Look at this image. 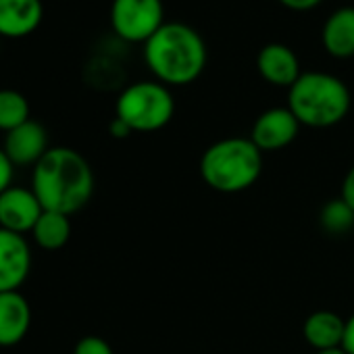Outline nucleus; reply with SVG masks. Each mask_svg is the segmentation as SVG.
<instances>
[{"mask_svg": "<svg viewBox=\"0 0 354 354\" xmlns=\"http://www.w3.org/2000/svg\"><path fill=\"white\" fill-rule=\"evenodd\" d=\"M344 327H346V319H342L337 313L315 310L304 319L302 335L308 342V346L315 348V352L331 350V348H342Z\"/></svg>", "mask_w": 354, "mask_h": 354, "instance_id": "obj_15", "label": "nucleus"}, {"mask_svg": "<svg viewBox=\"0 0 354 354\" xmlns=\"http://www.w3.org/2000/svg\"><path fill=\"white\" fill-rule=\"evenodd\" d=\"M44 19L42 0H0V38H28Z\"/></svg>", "mask_w": 354, "mask_h": 354, "instance_id": "obj_12", "label": "nucleus"}, {"mask_svg": "<svg viewBox=\"0 0 354 354\" xmlns=\"http://www.w3.org/2000/svg\"><path fill=\"white\" fill-rule=\"evenodd\" d=\"M339 198L354 211V165L348 169V173L344 175V182H342V194Z\"/></svg>", "mask_w": 354, "mask_h": 354, "instance_id": "obj_21", "label": "nucleus"}, {"mask_svg": "<svg viewBox=\"0 0 354 354\" xmlns=\"http://www.w3.org/2000/svg\"><path fill=\"white\" fill-rule=\"evenodd\" d=\"M342 350H344L346 354H354V315L346 319L344 339H342Z\"/></svg>", "mask_w": 354, "mask_h": 354, "instance_id": "obj_23", "label": "nucleus"}, {"mask_svg": "<svg viewBox=\"0 0 354 354\" xmlns=\"http://www.w3.org/2000/svg\"><path fill=\"white\" fill-rule=\"evenodd\" d=\"M44 209L32 188L11 186L0 194V227L26 236L42 217Z\"/></svg>", "mask_w": 354, "mask_h": 354, "instance_id": "obj_9", "label": "nucleus"}, {"mask_svg": "<svg viewBox=\"0 0 354 354\" xmlns=\"http://www.w3.org/2000/svg\"><path fill=\"white\" fill-rule=\"evenodd\" d=\"M30 121V102L28 98L11 88L0 90V131H13L15 127Z\"/></svg>", "mask_w": 354, "mask_h": 354, "instance_id": "obj_17", "label": "nucleus"}, {"mask_svg": "<svg viewBox=\"0 0 354 354\" xmlns=\"http://www.w3.org/2000/svg\"><path fill=\"white\" fill-rule=\"evenodd\" d=\"M300 127V121L288 106H273L257 117L250 140L261 152H275L290 146L296 140Z\"/></svg>", "mask_w": 354, "mask_h": 354, "instance_id": "obj_8", "label": "nucleus"}, {"mask_svg": "<svg viewBox=\"0 0 354 354\" xmlns=\"http://www.w3.org/2000/svg\"><path fill=\"white\" fill-rule=\"evenodd\" d=\"M73 354H115L111 344L106 339H102L100 335H84L75 348Z\"/></svg>", "mask_w": 354, "mask_h": 354, "instance_id": "obj_19", "label": "nucleus"}, {"mask_svg": "<svg viewBox=\"0 0 354 354\" xmlns=\"http://www.w3.org/2000/svg\"><path fill=\"white\" fill-rule=\"evenodd\" d=\"M263 171V152L250 138H223L211 144L201 158L205 184L221 194H238L257 184Z\"/></svg>", "mask_w": 354, "mask_h": 354, "instance_id": "obj_4", "label": "nucleus"}, {"mask_svg": "<svg viewBox=\"0 0 354 354\" xmlns=\"http://www.w3.org/2000/svg\"><path fill=\"white\" fill-rule=\"evenodd\" d=\"M279 5H283L286 9L290 11H298V13H304V11H310L315 7H319L323 0H277Z\"/></svg>", "mask_w": 354, "mask_h": 354, "instance_id": "obj_22", "label": "nucleus"}, {"mask_svg": "<svg viewBox=\"0 0 354 354\" xmlns=\"http://www.w3.org/2000/svg\"><path fill=\"white\" fill-rule=\"evenodd\" d=\"M319 223L329 236H346L354 230V211L342 198L329 201L319 213Z\"/></svg>", "mask_w": 354, "mask_h": 354, "instance_id": "obj_18", "label": "nucleus"}, {"mask_svg": "<svg viewBox=\"0 0 354 354\" xmlns=\"http://www.w3.org/2000/svg\"><path fill=\"white\" fill-rule=\"evenodd\" d=\"M175 115V98L169 86L156 80L129 84L115 102V117L125 121L133 133L158 131Z\"/></svg>", "mask_w": 354, "mask_h": 354, "instance_id": "obj_5", "label": "nucleus"}, {"mask_svg": "<svg viewBox=\"0 0 354 354\" xmlns=\"http://www.w3.org/2000/svg\"><path fill=\"white\" fill-rule=\"evenodd\" d=\"M32 327V306L21 292L0 294V348H11L26 339Z\"/></svg>", "mask_w": 354, "mask_h": 354, "instance_id": "obj_13", "label": "nucleus"}, {"mask_svg": "<svg viewBox=\"0 0 354 354\" xmlns=\"http://www.w3.org/2000/svg\"><path fill=\"white\" fill-rule=\"evenodd\" d=\"M142 55L154 80L169 88L194 84L203 75L209 59L205 38L182 21H165L144 44Z\"/></svg>", "mask_w": 354, "mask_h": 354, "instance_id": "obj_2", "label": "nucleus"}, {"mask_svg": "<svg viewBox=\"0 0 354 354\" xmlns=\"http://www.w3.org/2000/svg\"><path fill=\"white\" fill-rule=\"evenodd\" d=\"M257 69L267 84L277 88H292L302 75L296 53L281 42H269L259 50Z\"/></svg>", "mask_w": 354, "mask_h": 354, "instance_id": "obj_11", "label": "nucleus"}, {"mask_svg": "<svg viewBox=\"0 0 354 354\" xmlns=\"http://www.w3.org/2000/svg\"><path fill=\"white\" fill-rule=\"evenodd\" d=\"M13 175H15V165L9 160L7 152L0 148V194L13 186Z\"/></svg>", "mask_w": 354, "mask_h": 354, "instance_id": "obj_20", "label": "nucleus"}, {"mask_svg": "<svg viewBox=\"0 0 354 354\" xmlns=\"http://www.w3.org/2000/svg\"><path fill=\"white\" fill-rule=\"evenodd\" d=\"M109 19L117 38L144 46L165 26V7L162 0H113Z\"/></svg>", "mask_w": 354, "mask_h": 354, "instance_id": "obj_6", "label": "nucleus"}, {"mask_svg": "<svg viewBox=\"0 0 354 354\" xmlns=\"http://www.w3.org/2000/svg\"><path fill=\"white\" fill-rule=\"evenodd\" d=\"M32 238L42 250H61L71 238V217L55 211H44L32 230Z\"/></svg>", "mask_w": 354, "mask_h": 354, "instance_id": "obj_16", "label": "nucleus"}, {"mask_svg": "<svg viewBox=\"0 0 354 354\" xmlns=\"http://www.w3.org/2000/svg\"><path fill=\"white\" fill-rule=\"evenodd\" d=\"M315 354H346V352L342 348H331V350H319Z\"/></svg>", "mask_w": 354, "mask_h": 354, "instance_id": "obj_25", "label": "nucleus"}, {"mask_svg": "<svg viewBox=\"0 0 354 354\" xmlns=\"http://www.w3.org/2000/svg\"><path fill=\"white\" fill-rule=\"evenodd\" d=\"M32 190L44 211L71 217L92 201L94 171L82 152L69 146H50L32 169Z\"/></svg>", "mask_w": 354, "mask_h": 354, "instance_id": "obj_1", "label": "nucleus"}, {"mask_svg": "<svg viewBox=\"0 0 354 354\" xmlns=\"http://www.w3.org/2000/svg\"><path fill=\"white\" fill-rule=\"evenodd\" d=\"M3 150L15 167H36L40 158L50 150L48 131L42 123L30 119L13 131L5 133Z\"/></svg>", "mask_w": 354, "mask_h": 354, "instance_id": "obj_10", "label": "nucleus"}, {"mask_svg": "<svg viewBox=\"0 0 354 354\" xmlns=\"http://www.w3.org/2000/svg\"><path fill=\"white\" fill-rule=\"evenodd\" d=\"M352 104L348 86L325 71H302L288 88V109L304 127L325 129L346 119Z\"/></svg>", "mask_w": 354, "mask_h": 354, "instance_id": "obj_3", "label": "nucleus"}, {"mask_svg": "<svg viewBox=\"0 0 354 354\" xmlns=\"http://www.w3.org/2000/svg\"><path fill=\"white\" fill-rule=\"evenodd\" d=\"M109 133L113 136V138H117V140H125V138H129L133 131H131V127L125 123V121H121V119H113L111 123H109Z\"/></svg>", "mask_w": 354, "mask_h": 354, "instance_id": "obj_24", "label": "nucleus"}, {"mask_svg": "<svg viewBox=\"0 0 354 354\" xmlns=\"http://www.w3.org/2000/svg\"><path fill=\"white\" fill-rule=\"evenodd\" d=\"M32 271V248L26 236L0 227V294L19 292Z\"/></svg>", "mask_w": 354, "mask_h": 354, "instance_id": "obj_7", "label": "nucleus"}, {"mask_svg": "<svg viewBox=\"0 0 354 354\" xmlns=\"http://www.w3.org/2000/svg\"><path fill=\"white\" fill-rule=\"evenodd\" d=\"M321 42L333 59L354 57V7H342L325 19Z\"/></svg>", "mask_w": 354, "mask_h": 354, "instance_id": "obj_14", "label": "nucleus"}]
</instances>
